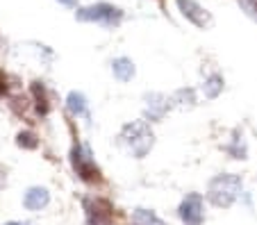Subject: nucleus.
<instances>
[{
	"label": "nucleus",
	"mask_w": 257,
	"mask_h": 225,
	"mask_svg": "<svg viewBox=\"0 0 257 225\" xmlns=\"http://www.w3.org/2000/svg\"><path fill=\"white\" fill-rule=\"evenodd\" d=\"M178 214L185 225H203V220H205L203 196H200V193H189L185 200L180 202Z\"/></svg>",
	"instance_id": "6"
},
{
	"label": "nucleus",
	"mask_w": 257,
	"mask_h": 225,
	"mask_svg": "<svg viewBox=\"0 0 257 225\" xmlns=\"http://www.w3.org/2000/svg\"><path fill=\"white\" fill-rule=\"evenodd\" d=\"M59 3H62L64 7H71V10H75V7H78V0H59Z\"/></svg>",
	"instance_id": "19"
},
{
	"label": "nucleus",
	"mask_w": 257,
	"mask_h": 225,
	"mask_svg": "<svg viewBox=\"0 0 257 225\" xmlns=\"http://www.w3.org/2000/svg\"><path fill=\"white\" fill-rule=\"evenodd\" d=\"M237 3L252 21H257V0H237Z\"/></svg>",
	"instance_id": "17"
},
{
	"label": "nucleus",
	"mask_w": 257,
	"mask_h": 225,
	"mask_svg": "<svg viewBox=\"0 0 257 225\" xmlns=\"http://www.w3.org/2000/svg\"><path fill=\"white\" fill-rule=\"evenodd\" d=\"M225 150H228L234 159H243V157H246V143H243V137H239V132H237L234 134V141L230 143Z\"/></svg>",
	"instance_id": "16"
},
{
	"label": "nucleus",
	"mask_w": 257,
	"mask_h": 225,
	"mask_svg": "<svg viewBox=\"0 0 257 225\" xmlns=\"http://www.w3.org/2000/svg\"><path fill=\"white\" fill-rule=\"evenodd\" d=\"M5 225H28V223H19V220H12V223H5Z\"/></svg>",
	"instance_id": "20"
},
{
	"label": "nucleus",
	"mask_w": 257,
	"mask_h": 225,
	"mask_svg": "<svg viewBox=\"0 0 257 225\" xmlns=\"http://www.w3.org/2000/svg\"><path fill=\"white\" fill-rule=\"evenodd\" d=\"M75 19L80 23H98L102 28L112 30L123 21V12L118 7L109 5V3H96V5H89V7H80L75 12Z\"/></svg>",
	"instance_id": "3"
},
{
	"label": "nucleus",
	"mask_w": 257,
	"mask_h": 225,
	"mask_svg": "<svg viewBox=\"0 0 257 225\" xmlns=\"http://www.w3.org/2000/svg\"><path fill=\"white\" fill-rule=\"evenodd\" d=\"M221 89H223V78H221L218 73L209 75V78L205 80V84H203L205 98H216L218 93H221Z\"/></svg>",
	"instance_id": "13"
},
{
	"label": "nucleus",
	"mask_w": 257,
	"mask_h": 225,
	"mask_svg": "<svg viewBox=\"0 0 257 225\" xmlns=\"http://www.w3.org/2000/svg\"><path fill=\"white\" fill-rule=\"evenodd\" d=\"M16 143H19L21 148H25V150H34V148L39 146V139H37V134L34 132L25 130V132H21L19 137H16Z\"/></svg>",
	"instance_id": "15"
},
{
	"label": "nucleus",
	"mask_w": 257,
	"mask_h": 225,
	"mask_svg": "<svg viewBox=\"0 0 257 225\" xmlns=\"http://www.w3.org/2000/svg\"><path fill=\"white\" fill-rule=\"evenodd\" d=\"M112 71H114V78H116L118 82H130V80L135 78V73H137L132 59H127V57L114 59V62H112Z\"/></svg>",
	"instance_id": "10"
},
{
	"label": "nucleus",
	"mask_w": 257,
	"mask_h": 225,
	"mask_svg": "<svg viewBox=\"0 0 257 225\" xmlns=\"http://www.w3.org/2000/svg\"><path fill=\"white\" fill-rule=\"evenodd\" d=\"M243 191V182L234 173H223L216 175L207 186V198L216 207H230Z\"/></svg>",
	"instance_id": "1"
},
{
	"label": "nucleus",
	"mask_w": 257,
	"mask_h": 225,
	"mask_svg": "<svg viewBox=\"0 0 257 225\" xmlns=\"http://www.w3.org/2000/svg\"><path fill=\"white\" fill-rule=\"evenodd\" d=\"M7 93V75L5 71H0V96H5Z\"/></svg>",
	"instance_id": "18"
},
{
	"label": "nucleus",
	"mask_w": 257,
	"mask_h": 225,
	"mask_svg": "<svg viewBox=\"0 0 257 225\" xmlns=\"http://www.w3.org/2000/svg\"><path fill=\"white\" fill-rule=\"evenodd\" d=\"M180 7V12H182V16H185L187 21H191V23L196 25V28H207L209 25V14L203 10V7L196 3V0H175Z\"/></svg>",
	"instance_id": "7"
},
{
	"label": "nucleus",
	"mask_w": 257,
	"mask_h": 225,
	"mask_svg": "<svg viewBox=\"0 0 257 225\" xmlns=\"http://www.w3.org/2000/svg\"><path fill=\"white\" fill-rule=\"evenodd\" d=\"M32 96L37 100V112L48 114V93H46L44 82H32Z\"/></svg>",
	"instance_id": "12"
},
{
	"label": "nucleus",
	"mask_w": 257,
	"mask_h": 225,
	"mask_svg": "<svg viewBox=\"0 0 257 225\" xmlns=\"http://www.w3.org/2000/svg\"><path fill=\"white\" fill-rule=\"evenodd\" d=\"M84 211H87V225H114V207L102 198H87Z\"/></svg>",
	"instance_id": "5"
},
{
	"label": "nucleus",
	"mask_w": 257,
	"mask_h": 225,
	"mask_svg": "<svg viewBox=\"0 0 257 225\" xmlns=\"http://www.w3.org/2000/svg\"><path fill=\"white\" fill-rule=\"evenodd\" d=\"M146 100H148V105H146V118L148 121H160L166 114V109H169V98H164L160 93H151Z\"/></svg>",
	"instance_id": "9"
},
{
	"label": "nucleus",
	"mask_w": 257,
	"mask_h": 225,
	"mask_svg": "<svg viewBox=\"0 0 257 225\" xmlns=\"http://www.w3.org/2000/svg\"><path fill=\"white\" fill-rule=\"evenodd\" d=\"M121 141L127 146V150L132 152V157L141 159L151 152L153 143H155V134L151 132V127L146 121H137V123H127L121 132Z\"/></svg>",
	"instance_id": "2"
},
{
	"label": "nucleus",
	"mask_w": 257,
	"mask_h": 225,
	"mask_svg": "<svg viewBox=\"0 0 257 225\" xmlns=\"http://www.w3.org/2000/svg\"><path fill=\"white\" fill-rule=\"evenodd\" d=\"M48 202H50V193H48V189H44V186H30V189L25 191V198H23L25 209L39 211V209H44Z\"/></svg>",
	"instance_id": "8"
},
{
	"label": "nucleus",
	"mask_w": 257,
	"mask_h": 225,
	"mask_svg": "<svg viewBox=\"0 0 257 225\" xmlns=\"http://www.w3.org/2000/svg\"><path fill=\"white\" fill-rule=\"evenodd\" d=\"M71 164L75 168V173L80 175V180L89 182V184H96V182L102 180L100 168L96 166V162L91 159V150L82 143H75L71 150Z\"/></svg>",
	"instance_id": "4"
},
{
	"label": "nucleus",
	"mask_w": 257,
	"mask_h": 225,
	"mask_svg": "<svg viewBox=\"0 0 257 225\" xmlns=\"http://www.w3.org/2000/svg\"><path fill=\"white\" fill-rule=\"evenodd\" d=\"M66 109L73 114V116H89L84 93H80V91H71V93H68V96H66Z\"/></svg>",
	"instance_id": "11"
},
{
	"label": "nucleus",
	"mask_w": 257,
	"mask_h": 225,
	"mask_svg": "<svg viewBox=\"0 0 257 225\" xmlns=\"http://www.w3.org/2000/svg\"><path fill=\"white\" fill-rule=\"evenodd\" d=\"M135 220H137V225H166L164 220H160L155 216V211H151V209H137L135 211Z\"/></svg>",
	"instance_id": "14"
}]
</instances>
